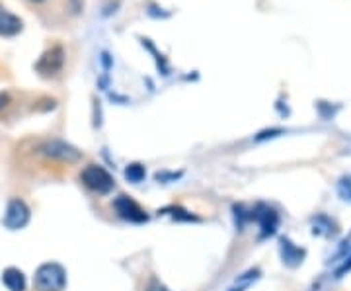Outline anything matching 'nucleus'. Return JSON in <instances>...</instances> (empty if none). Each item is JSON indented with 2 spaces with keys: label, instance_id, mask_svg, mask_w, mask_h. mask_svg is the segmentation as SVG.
Returning <instances> with one entry per match:
<instances>
[{
  "label": "nucleus",
  "instance_id": "6ab92c4d",
  "mask_svg": "<svg viewBox=\"0 0 351 291\" xmlns=\"http://www.w3.org/2000/svg\"><path fill=\"white\" fill-rule=\"evenodd\" d=\"M244 288H246V286H240V288H232V290H228V291H244Z\"/></svg>",
  "mask_w": 351,
  "mask_h": 291
},
{
  "label": "nucleus",
  "instance_id": "39448f33",
  "mask_svg": "<svg viewBox=\"0 0 351 291\" xmlns=\"http://www.w3.org/2000/svg\"><path fill=\"white\" fill-rule=\"evenodd\" d=\"M29 217H32V211H29L27 203L20 198H14L6 205V213H4L2 223L10 231H18V229H24L29 223Z\"/></svg>",
  "mask_w": 351,
  "mask_h": 291
},
{
  "label": "nucleus",
  "instance_id": "aec40b11",
  "mask_svg": "<svg viewBox=\"0 0 351 291\" xmlns=\"http://www.w3.org/2000/svg\"><path fill=\"white\" fill-rule=\"evenodd\" d=\"M32 2H43V0H32Z\"/></svg>",
  "mask_w": 351,
  "mask_h": 291
},
{
  "label": "nucleus",
  "instance_id": "7ed1b4c3",
  "mask_svg": "<svg viewBox=\"0 0 351 291\" xmlns=\"http://www.w3.org/2000/svg\"><path fill=\"white\" fill-rule=\"evenodd\" d=\"M39 151H41L43 156H47L49 161L63 163V165H76L78 161H82V152L63 139L43 141Z\"/></svg>",
  "mask_w": 351,
  "mask_h": 291
},
{
  "label": "nucleus",
  "instance_id": "f03ea898",
  "mask_svg": "<svg viewBox=\"0 0 351 291\" xmlns=\"http://www.w3.org/2000/svg\"><path fill=\"white\" fill-rule=\"evenodd\" d=\"M80 182L86 186L88 190H92L94 194H100V196H108L115 188L113 176L100 165H88L80 172Z\"/></svg>",
  "mask_w": 351,
  "mask_h": 291
},
{
  "label": "nucleus",
  "instance_id": "423d86ee",
  "mask_svg": "<svg viewBox=\"0 0 351 291\" xmlns=\"http://www.w3.org/2000/svg\"><path fill=\"white\" fill-rule=\"evenodd\" d=\"M252 219L258 221L260 225V241L267 239V237H274L279 227V213H277L274 207L265 205V203H258L252 211Z\"/></svg>",
  "mask_w": 351,
  "mask_h": 291
},
{
  "label": "nucleus",
  "instance_id": "f257e3e1",
  "mask_svg": "<svg viewBox=\"0 0 351 291\" xmlns=\"http://www.w3.org/2000/svg\"><path fill=\"white\" fill-rule=\"evenodd\" d=\"M36 291H63L66 288V270L57 262H45L34 276Z\"/></svg>",
  "mask_w": 351,
  "mask_h": 291
},
{
  "label": "nucleus",
  "instance_id": "4468645a",
  "mask_svg": "<svg viewBox=\"0 0 351 291\" xmlns=\"http://www.w3.org/2000/svg\"><path fill=\"white\" fill-rule=\"evenodd\" d=\"M234 217H237V225L242 229L246 225V221H252V213H246L242 205H234Z\"/></svg>",
  "mask_w": 351,
  "mask_h": 291
},
{
  "label": "nucleus",
  "instance_id": "dca6fc26",
  "mask_svg": "<svg viewBox=\"0 0 351 291\" xmlns=\"http://www.w3.org/2000/svg\"><path fill=\"white\" fill-rule=\"evenodd\" d=\"M69 6L75 14H80L84 8V0H69Z\"/></svg>",
  "mask_w": 351,
  "mask_h": 291
},
{
  "label": "nucleus",
  "instance_id": "6e6552de",
  "mask_svg": "<svg viewBox=\"0 0 351 291\" xmlns=\"http://www.w3.org/2000/svg\"><path fill=\"white\" fill-rule=\"evenodd\" d=\"M279 253H281V258H283V262H285L289 268L301 266L304 256H306V251L301 248V246H297V244L291 241V239H287V237H281V239H279Z\"/></svg>",
  "mask_w": 351,
  "mask_h": 291
},
{
  "label": "nucleus",
  "instance_id": "9b49d317",
  "mask_svg": "<svg viewBox=\"0 0 351 291\" xmlns=\"http://www.w3.org/2000/svg\"><path fill=\"white\" fill-rule=\"evenodd\" d=\"M145 176H147V170H145V166L138 165V163H133V165H129L125 168V178L129 182H133V184L143 182Z\"/></svg>",
  "mask_w": 351,
  "mask_h": 291
},
{
  "label": "nucleus",
  "instance_id": "f3484780",
  "mask_svg": "<svg viewBox=\"0 0 351 291\" xmlns=\"http://www.w3.org/2000/svg\"><path fill=\"white\" fill-rule=\"evenodd\" d=\"M10 104V94L8 92H0V110H4Z\"/></svg>",
  "mask_w": 351,
  "mask_h": 291
},
{
  "label": "nucleus",
  "instance_id": "a211bd4d",
  "mask_svg": "<svg viewBox=\"0 0 351 291\" xmlns=\"http://www.w3.org/2000/svg\"><path fill=\"white\" fill-rule=\"evenodd\" d=\"M277 133H281V129H271V131H263L262 135L258 137V141L265 139V137H276Z\"/></svg>",
  "mask_w": 351,
  "mask_h": 291
},
{
  "label": "nucleus",
  "instance_id": "0eeeda50",
  "mask_svg": "<svg viewBox=\"0 0 351 291\" xmlns=\"http://www.w3.org/2000/svg\"><path fill=\"white\" fill-rule=\"evenodd\" d=\"M113 209L117 211V216L121 217V219H125V221H129V223L141 225V223H147L149 221L147 211L131 196H119V198H115Z\"/></svg>",
  "mask_w": 351,
  "mask_h": 291
},
{
  "label": "nucleus",
  "instance_id": "20e7f679",
  "mask_svg": "<svg viewBox=\"0 0 351 291\" xmlns=\"http://www.w3.org/2000/svg\"><path fill=\"white\" fill-rule=\"evenodd\" d=\"M64 67V49L61 45H53L49 49L45 51L39 61L36 63V71L39 76L43 78H53L57 76Z\"/></svg>",
  "mask_w": 351,
  "mask_h": 291
},
{
  "label": "nucleus",
  "instance_id": "f8f14e48",
  "mask_svg": "<svg viewBox=\"0 0 351 291\" xmlns=\"http://www.w3.org/2000/svg\"><path fill=\"white\" fill-rule=\"evenodd\" d=\"M351 256V235L346 239V241L341 242V246H339L336 254H334V260H330V262H341V260H348Z\"/></svg>",
  "mask_w": 351,
  "mask_h": 291
},
{
  "label": "nucleus",
  "instance_id": "9d476101",
  "mask_svg": "<svg viewBox=\"0 0 351 291\" xmlns=\"http://www.w3.org/2000/svg\"><path fill=\"white\" fill-rule=\"evenodd\" d=\"M2 283L8 291H25V276L18 268H6L2 272Z\"/></svg>",
  "mask_w": 351,
  "mask_h": 291
},
{
  "label": "nucleus",
  "instance_id": "ddd939ff",
  "mask_svg": "<svg viewBox=\"0 0 351 291\" xmlns=\"http://www.w3.org/2000/svg\"><path fill=\"white\" fill-rule=\"evenodd\" d=\"M338 194H339V198H341V200H346V202H351V176L339 178Z\"/></svg>",
  "mask_w": 351,
  "mask_h": 291
},
{
  "label": "nucleus",
  "instance_id": "2eb2a0df",
  "mask_svg": "<svg viewBox=\"0 0 351 291\" xmlns=\"http://www.w3.org/2000/svg\"><path fill=\"white\" fill-rule=\"evenodd\" d=\"M166 211H172V217L178 221H197V217H193L188 211H184L182 207H168Z\"/></svg>",
  "mask_w": 351,
  "mask_h": 291
},
{
  "label": "nucleus",
  "instance_id": "1a4fd4ad",
  "mask_svg": "<svg viewBox=\"0 0 351 291\" xmlns=\"http://www.w3.org/2000/svg\"><path fill=\"white\" fill-rule=\"evenodd\" d=\"M22 30H24V22L0 2V36H4V38H14V36H18Z\"/></svg>",
  "mask_w": 351,
  "mask_h": 291
}]
</instances>
